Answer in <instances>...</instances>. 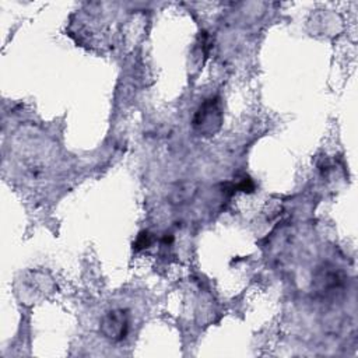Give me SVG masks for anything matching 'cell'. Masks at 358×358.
Returning <instances> with one entry per match:
<instances>
[{"instance_id":"1","label":"cell","mask_w":358,"mask_h":358,"mask_svg":"<svg viewBox=\"0 0 358 358\" xmlns=\"http://www.w3.org/2000/svg\"><path fill=\"white\" fill-rule=\"evenodd\" d=\"M193 124L196 130L203 134H214L221 124V110L220 103L215 98L206 99L197 109Z\"/></svg>"},{"instance_id":"2","label":"cell","mask_w":358,"mask_h":358,"mask_svg":"<svg viewBox=\"0 0 358 358\" xmlns=\"http://www.w3.org/2000/svg\"><path fill=\"white\" fill-rule=\"evenodd\" d=\"M101 331L106 338L112 341L123 340L129 333V316L126 310H109L101 320Z\"/></svg>"},{"instance_id":"3","label":"cell","mask_w":358,"mask_h":358,"mask_svg":"<svg viewBox=\"0 0 358 358\" xmlns=\"http://www.w3.org/2000/svg\"><path fill=\"white\" fill-rule=\"evenodd\" d=\"M150 243H151V236H150V234H148V232H141V234L137 236L134 246H136V249H144V248L150 246Z\"/></svg>"}]
</instances>
